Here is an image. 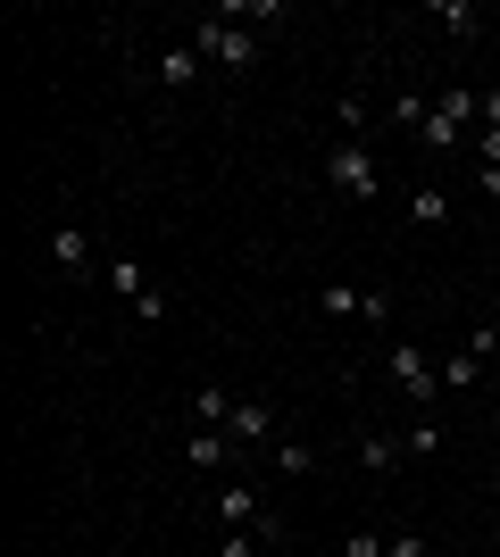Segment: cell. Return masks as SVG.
<instances>
[{
	"mask_svg": "<svg viewBox=\"0 0 500 557\" xmlns=\"http://www.w3.org/2000/svg\"><path fill=\"white\" fill-rule=\"evenodd\" d=\"M434 449H442V424L417 417V424H408V458H434Z\"/></svg>",
	"mask_w": 500,
	"mask_h": 557,
	"instance_id": "18",
	"label": "cell"
},
{
	"mask_svg": "<svg viewBox=\"0 0 500 557\" xmlns=\"http://www.w3.org/2000/svg\"><path fill=\"white\" fill-rule=\"evenodd\" d=\"M184 458L200 466V474H225V466L242 458V442H234V433H192V442H184Z\"/></svg>",
	"mask_w": 500,
	"mask_h": 557,
	"instance_id": "5",
	"label": "cell"
},
{
	"mask_svg": "<svg viewBox=\"0 0 500 557\" xmlns=\"http://www.w3.org/2000/svg\"><path fill=\"white\" fill-rule=\"evenodd\" d=\"M217 516H225L234 533H251V524H267V516H259V491H242V483H225V491H217Z\"/></svg>",
	"mask_w": 500,
	"mask_h": 557,
	"instance_id": "9",
	"label": "cell"
},
{
	"mask_svg": "<svg viewBox=\"0 0 500 557\" xmlns=\"http://www.w3.org/2000/svg\"><path fill=\"white\" fill-rule=\"evenodd\" d=\"M476 109H484V92H434V109H426V125H417V141L451 159V150H459V134H467V116H476Z\"/></svg>",
	"mask_w": 500,
	"mask_h": 557,
	"instance_id": "2",
	"label": "cell"
},
{
	"mask_svg": "<svg viewBox=\"0 0 500 557\" xmlns=\"http://www.w3.org/2000/svg\"><path fill=\"white\" fill-rule=\"evenodd\" d=\"M200 67H209V59H200V50H192V42L159 50V84H167V92H192V84H200Z\"/></svg>",
	"mask_w": 500,
	"mask_h": 557,
	"instance_id": "6",
	"label": "cell"
},
{
	"mask_svg": "<svg viewBox=\"0 0 500 557\" xmlns=\"http://www.w3.org/2000/svg\"><path fill=\"white\" fill-rule=\"evenodd\" d=\"M383 374H392V383H401L417 408H434V399H442V367H434L417 342H392V349H383Z\"/></svg>",
	"mask_w": 500,
	"mask_h": 557,
	"instance_id": "3",
	"label": "cell"
},
{
	"mask_svg": "<svg viewBox=\"0 0 500 557\" xmlns=\"http://www.w3.org/2000/svg\"><path fill=\"white\" fill-rule=\"evenodd\" d=\"M234 408H242V399L225 392V383H200V392H192V417H200V424H217V433H225V417H234Z\"/></svg>",
	"mask_w": 500,
	"mask_h": 557,
	"instance_id": "10",
	"label": "cell"
},
{
	"mask_svg": "<svg viewBox=\"0 0 500 557\" xmlns=\"http://www.w3.org/2000/svg\"><path fill=\"white\" fill-rule=\"evenodd\" d=\"M467 349H476L484 367H492V358H500V333H492V325H476V333H467Z\"/></svg>",
	"mask_w": 500,
	"mask_h": 557,
	"instance_id": "22",
	"label": "cell"
},
{
	"mask_svg": "<svg viewBox=\"0 0 500 557\" xmlns=\"http://www.w3.org/2000/svg\"><path fill=\"white\" fill-rule=\"evenodd\" d=\"M50 258H59V267H93V250H84V225H59V233H50Z\"/></svg>",
	"mask_w": 500,
	"mask_h": 557,
	"instance_id": "12",
	"label": "cell"
},
{
	"mask_svg": "<svg viewBox=\"0 0 500 557\" xmlns=\"http://www.w3.org/2000/svg\"><path fill=\"white\" fill-rule=\"evenodd\" d=\"M109 283H118L125 300H143V292H150V283H143V267H134V258H109Z\"/></svg>",
	"mask_w": 500,
	"mask_h": 557,
	"instance_id": "17",
	"label": "cell"
},
{
	"mask_svg": "<svg viewBox=\"0 0 500 557\" xmlns=\"http://www.w3.org/2000/svg\"><path fill=\"white\" fill-rule=\"evenodd\" d=\"M442 216H451V191L426 184V191H417V225H442Z\"/></svg>",
	"mask_w": 500,
	"mask_h": 557,
	"instance_id": "20",
	"label": "cell"
},
{
	"mask_svg": "<svg viewBox=\"0 0 500 557\" xmlns=\"http://www.w3.org/2000/svg\"><path fill=\"white\" fill-rule=\"evenodd\" d=\"M492 417H500V383H492Z\"/></svg>",
	"mask_w": 500,
	"mask_h": 557,
	"instance_id": "26",
	"label": "cell"
},
{
	"mask_svg": "<svg viewBox=\"0 0 500 557\" xmlns=\"http://www.w3.org/2000/svg\"><path fill=\"white\" fill-rule=\"evenodd\" d=\"M476 184H484V200H500V166H476Z\"/></svg>",
	"mask_w": 500,
	"mask_h": 557,
	"instance_id": "24",
	"label": "cell"
},
{
	"mask_svg": "<svg viewBox=\"0 0 500 557\" xmlns=\"http://www.w3.org/2000/svg\"><path fill=\"white\" fill-rule=\"evenodd\" d=\"M383 557H434V549H426V533H392V541H383Z\"/></svg>",
	"mask_w": 500,
	"mask_h": 557,
	"instance_id": "21",
	"label": "cell"
},
{
	"mask_svg": "<svg viewBox=\"0 0 500 557\" xmlns=\"http://www.w3.org/2000/svg\"><path fill=\"white\" fill-rule=\"evenodd\" d=\"M317 308H326V317H367V292H351V283H326V292H317Z\"/></svg>",
	"mask_w": 500,
	"mask_h": 557,
	"instance_id": "13",
	"label": "cell"
},
{
	"mask_svg": "<svg viewBox=\"0 0 500 557\" xmlns=\"http://www.w3.org/2000/svg\"><path fill=\"white\" fill-rule=\"evenodd\" d=\"M276 466L301 483V474H317V449H309V442H284V449H276Z\"/></svg>",
	"mask_w": 500,
	"mask_h": 557,
	"instance_id": "16",
	"label": "cell"
},
{
	"mask_svg": "<svg viewBox=\"0 0 500 557\" xmlns=\"http://www.w3.org/2000/svg\"><path fill=\"white\" fill-rule=\"evenodd\" d=\"M351 557H383V541L376 533H351Z\"/></svg>",
	"mask_w": 500,
	"mask_h": 557,
	"instance_id": "23",
	"label": "cell"
},
{
	"mask_svg": "<svg viewBox=\"0 0 500 557\" xmlns=\"http://www.w3.org/2000/svg\"><path fill=\"white\" fill-rule=\"evenodd\" d=\"M401 458H408V433H367V442H358V466H367V474H392Z\"/></svg>",
	"mask_w": 500,
	"mask_h": 557,
	"instance_id": "8",
	"label": "cell"
},
{
	"mask_svg": "<svg viewBox=\"0 0 500 557\" xmlns=\"http://www.w3.org/2000/svg\"><path fill=\"white\" fill-rule=\"evenodd\" d=\"M434 17L451 25V34H476V9H467V0H434Z\"/></svg>",
	"mask_w": 500,
	"mask_h": 557,
	"instance_id": "19",
	"label": "cell"
},
{
	"mask_svg": "<svg viewBox=\"0 0 500 557\" xmlns=\"http://www.w3.org/2000/svg\"><path fill=\"white\" fill-rule=\"evenodd\" d=\"M326 184L342 191V200H376L383 175H376V159H367L358 141H333V150H326Z\"/></svg>",
	"mask_w": 500,
	"mask_h": 557,
	"instance_id": "4",
	"label": "cell"
},
{
	"mask_svg": "<svg viewBox=\"0 0 500 557\" xmlns=\"http://www.w3.org/2000/svg\"><path fill=\"white\" fill-rule=\"evenodd\" d=\"M192 50H200L209 67H234V75H251L267 42L251 34V25H234V17H209V25H192Z\"/></svg>",
	"mask_w": 500,
	"mask_h": 557,
	"instance_id": "1",
	"label": "cell"
},
{
	"mask_svg": "<svg viewBox=\"0 0 500 557\" xmlns=\"http://www.w3.org/2000/svg\"><path fill=\"white\" fill-rule=\"evenodd\" d=\"M333 125H342V141H358V125H367V100L342 92V100H333Z\"/></svg>",
	"mask_w": 500,
	"mask_h": 557,
	"instance_id": "15",
	"label": "cell"
},
{
	"mask_svg": "<svg viewBox=\"0 0 500 557\" xmlns=\"http://www.w3.org/2000/svg\"><path fill=\"white\" fill-rule=\"evenodd\" d=\"M225 433H234V442H242V449H259V442H267V433H276V408H267V399H242L234 417H225Z\"/></svg>",
	"mask_w": 500,
	"mask_h": 557,
	"instance_id": "7",
	"label": "cell"
},
{
	"mask_svg": "<svg viewBox=\"0 0 500 557\" xmlns=\"http://www.w3.org/2000/svg\"><path fill=\"white\" fill-rule=\"evenodd\" d=\"M426 109H434V92H401V100H392V125H408V134H417V125H426Z\"/></svg>",
	"mask_w": 500,
	"mask_h": 557,
	"instance_id": "14",
	"label": "cell"
},
{
	"mask_svg": "<svg viewBox=\"0 0 500 557\" xmlns=\"http://www.w3.org/2000/svg\"><path fill=\"white\" fill-rule=\"evenodd\" d=\"M476 383H484V358H476V349L442 358V392H476Z\"/></svg>",
	"mask_w": 500,
	"mask_h": 557,
	"instance_id": "11",
	"label": "cell"
},
{
	"mask_svg": "<svg viewBox=\"0 0 500 557\" xmlns=\"http://www.w3.org/2000/svg\"><path fill=\"white\" fill-rule=\"evenodd\" d=\"M484 134H500V92H484Z\"/></svg>",
	"mask_w": 500,
	"mask_h": 557,
	"instance_id": "25",
	"label": "cell"
}]
</instances>
